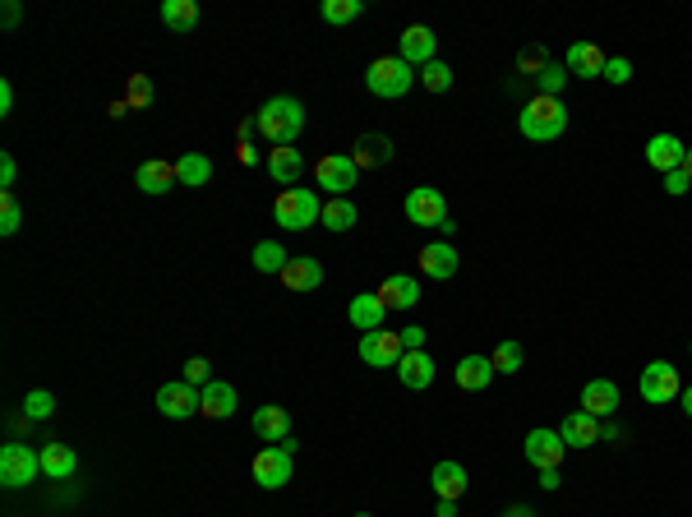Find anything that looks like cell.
I'll use <instances>...</instances> for the list:
<instances>
[{
  "instance_id": "cell-5",
  "label": "cell",
  "mask_w": 692,
  "mask_h": 517,
  "mask_svg": "<svg viewBox=\"0 0 692 517\" xmlns=\"http://www.w3.org/2000/svg\"><path fill=\"white\" fill-rule=\"evenodd\" d=\"M157 411L167 421H190V416H203V388L185 384V379H171V384L157 388Z\"/></svg>"
},
{
  "instance_id": "cell-18",
  "label": "cell",
  "mask_w": 692,
  "mask_h": 517,
  "mask_svg": "<svg viewBox=\"0 0 692 517\" xmlns=\"http://www.w3.org/2000/svg\"><path fill=\"white\" fill-rule=\"evenodd\" d=\"M605 51L596 47V42H573L568 47V61H563V70L577 74V79H605Z\"/></svg>"
},
{
  "instance_id": "cell-12",
  "label": "cell",
  "mask_w": 692,
  "mask_h": 517,
  "mask_svg": "<svg viewBox=\"0 0 692 517\" xmlns=\"http://www.w3.org/2000/svg\"><path fill=\"white\" fill-rule=\"evenodd\" d=\"M397 56H402L411 70H420V65L439 61V37H434V28L425 24H411L402 37H397Z\"/></svg>"
},
{
  "instance_id": "cell-55",
  "label": "cell",
  "mask_w": 692,
  "mask_h": 517,
  "mask_svg": "<svg viewBox=\"0 0 692 517\" xmlns=\"http://www.w3.org/2000/svg\"><path fill=\"white\" fill-rule=\"evenodd\" d=\"M679 402H683V416H688V421H692V384L679 393Z\"/></svg>"
},
{
  "instance_id": "cell-17",
  "label": "cell",
  "mask_w": 692,
  "mask_h": 517,
  "mask_svg": "<svg viewBox=\"0 0 692 517\" xmlns=\"http://www.w3.org/2000/svg\"><path fill=\"white\" fill-rule=\"evenodd\" d=\"M134 185H139L144 194H167L171 185H180L176 162H167V157H148V162H139V171H134Z\"/></svg>"
},
{
  "instance_id": "cell-3",
  "label": "cell",
  "mask_w": 692,
  "mask_h": 517,
  "mask_svg": "<svg viewBox=\"0 0 692 517\" xmlns=\"http://www.w3.org/2000/svg\"><path fill=\"white\" fill-rule=\"evenodd\" d=\"M319 217H323V199L314 190H305V185H291V190L277 194V204H273V222H277V227L305 231V227H314Z\"/></svg>"
},
{
  "instance_id": "cell-38",
  "label": "cell",
  "mask_w": 692,
  "mask_h": 517,
  "mask_svg": "<svg viewBox=\"0 0 692 517\" xmlns=\"http://www.w3.org/2000/svg\"><path fill=\"white\" fill-rule=\"evenodd\" d=\"M19 222H24V208H19L14 190H0V236H14Z\"/></svg>"
},
{
  "instance_id": "cell-29",
  "label": "cell",
  "mask_w": 692,
  "mask_h": 517,
  "mask_svg": "<svg viewBox=\"0 0 692 517\" xmlns=\"http://www.w3.org/2000/svg\"><path fill=\"white\" fill-rule=\"evenodd\" d=\"M300 171H305V157H300V148H273L268 153V176H273L277 185H296L300 181Z\"/></svg>"
},
{
  "instance_id": "cell-53",
  "label": "cell",
  "mask_w": 692,
  "mask_h": 517,
  "mask_svg": "<svg viewBox=\"0 0 692 517\" xmlns=\"http://www.w3.org/2000/svg\"><path fill=\"white\" fill-rule=\"evenodd\" d=\"M600 439H614V444H619V439H623V430H619V425H614V421H605V425H600Z\"/></svg>"
},
{
  "instance_id": "cell-43",
  "label": "cell",
  "mask_w": 692,
  "mask_h": 517,
  "mask_svg": "<svg viewBox=\"0 0 692 517\" xmlns=\"http://www.w3.org/2000/svg\"><path fill=\"white\" fill-rule=\"evenodd\" d=\"M605 79H609V84H628V79H633V61L609 56V61H605Z\"/></svg>"
},
{
  "instance_id": "cell-42",
  "label": "cell",
  "mask_w": 692,
  "mask_h": 517,
  "mask_svg": "<svg viewBox=\"0 0 692 517\" xmlns=\"http://www.w3.org/2000/svg\"><path fill=\"white\" fill-rule=\"evenodd\" d=\"M185 384H194V388H208V384H213V365L203 361V356H194V361L185 365Z\"/></svg>"
},
{
  "instance_id": "cell-51",
  "label": "cell",
  "mask_w": 692,
  "mask_h": 517,
  "mask_svg": "<svg viewBox=\"0 0 692 517\" xmlns=\"http://www.w3.org/2000/svg\"><path fill=\"white\" fill-rule=\"evenodd\" d=\"M540 485H545V490H559V485H563L559 467H549V471H540Z\"/></svg>"
},
{
  "instance_id": "cell-47",
  "label": "cell",
  "mask_w": 692,
  "mask_h": 517,
  "mask_svg": "<svg viewBox=\"0 0 692 517\" xmlns=\"http://www.w3.org/2000/svg\"><path fill=\"white\" fill-rule=\"evenodd\" d=\"M402 342H406V351H425V328H402Z\"/></svg>"
},
{
  "instance_id": "cell-16",
  "label": "cell",
  "mask_w": 692,
  "mask_h": 517,
  "mask_svg": "<svg viewBox=\"0 0 692 517\" xmlns=\"http://www.w3.org/2000/svg\"><path fill=\"white\" fill-rule=\"evenodd\" d=\"M346 319H351L360 333H379L383 319H388V305H383L379 291H360L356 301L346 305Z\"/></svg>"
},
{
  "instance_id": "cell-22",
  "label": "cell",
  "mask_w": 692,
  "mask_h": 517,
  "mask_svg": "<svg viewBox=\"0 0 692 517\" xmlns=\"http://www.w3.org/2000/svg\"><path fill=\"white\" fill-rule=\"evenodd\" d=\"M623 407L619 397V384H609V379H591V384L582 388V411H591L596 421H605V416H614V411Z\"/></svg>"
},
{
  "instance_id": "cell-24",
  "label": "cell",
  "mask_w": 692,
  "mask_h": 517,
  "mask_svg": "<svg viewBox=\"0 0 692 517\" xmlns=\"http://www.w3.org/2000/svg\"><path fill=\"white\" fill-rule=\"evenodd\" d=\"M430 485H434V499H462L471 481H466V467H462V462H434Z\"/></svg>"
},
{
  "instance_id": "cell-4",
  "label": "cell",
  "mask_w": 692,
  "mask_h": 517,
  "mask_svg": "<svg viewBox=\"0 0 692 517\" xmlns=\"http://www.w3.org/2000/svg\"><path fill=\"white\" fill-rule=\"evenodd\" d=\"M416 84V70L402 61V56H379V61L365 70V88L374 97H406Z\"/></svg>"
},
{
  "instance_id": "cell-46",
  "label": "cell",
  "mask_w": 692,
  "mask_h": 517,
  "mask_svg": "<svg viewBox=\"0 0 692 517\" xmlns=\"http://www.w3.org/2000/svg\"><path fill=\"white\" fill-rule=\"evenodd\" d=\"M688 185H692V181H688V171H683V167L665 176V190H669V194H688Z\"/></svg>"
},
{
  "instance_id": "cell-1",
  "label": "cell",
  "mask_w": 692,
  "mask_h": 517,
  "mask_svg": "<svg viewBox=\"0 0 692 517\" xmlns=\"http://www.w3.org/2000/svg\"><path fill=\"white\" fill-rule=\"evenodd\" d=\"M254 130L268 139L273 148H291L305 130V107H300L296 97H268L254 116Z\"/></svg>"
},
{
  "instance_id": "cell-49",
  "label": "cell",
  "mask_w": 692,
  "mask_h": 517,
  "mask_svg": "<svg viewBox=\"0 0 692 517\" xmlns=\"http://www.w3.org/2000/svg\"><path fill=\"white\" fill-rule=\"evenodd\" d=\"M0 24H5V28L19 24V0H5V10H0Z\"/></svg>"
},
{
  "instance_id": "cell-14",
  "label": "cell",
  "mask_w": 692,
  "mask_h": 517,
  "mask_svg": "<svg viewBox=\"0 0 692 517\" xmlns=\"http://www.w3.org/2000/svg\"><path fill=\"white\" fill-rule=\"evenodd\" d=\"M683 153H688V144H683L679 134H651V139H646V162H651L660 176L679 171L683 167Z\"/></svg>"
},
{
  "instance_id": "cell-30",
  "label": "cell",
  "mask_w": 692,
  "mask_h": 517,
  "mask_svg": "<svg viewBox=\"0 0 692 517\" xmlns=\"http://www.w3.org/2000/svg\"><path fill=\"white\" fill-rule=\"evenodd\" d=\"M203 416H208V421H227V416H236V388L222 384V379H213V384L203 388Z\"/></svg>"
},
{
  "instance_id": "cell-21",
  "label": "cell",
  "mask_w": 692,
  "mask_h": 517,
  "mask_svg": "<svg viewBox=\"0 0 692 517\" xmlns=\"http://www.w3.org/2000/svg\"><path fill=\"white\" fill-rule=\"evenodd\" d=\"M559 439L568 448H591V444H600V421L591 416V411H582L577 407L573 416H563V425H559Z\"/></svg>"
},
{
  "instance_id": "cell-19",
  "label": "cell",
  "mask_w": 692,
  "mask_h": 517,
  "mask_svg": "<svg viewBox=\"0 0 692 517\" xmlns=\"http://www.w3.org/2000/svg\"><path fill=\"white\" fill-rule=\"evenodd\" d=\"M287 291H319L323 287V264L314 254H291V264L282 268Z\"/></svg>"
},
{
  "instance_id": "cell-20",
  "label": "cell",
  "mask_w": 692,
  "mask_h": 517,
  "mask_svg": "<svg viewBox=\"0 0 692 517\" xmlns=\"http://www.w3.org/2000/svg\"><path fill=\"white\" fill-rule=\"evenodd\" d=\"M250 425H254V434H259L263 444H287V439H291V416H287V407H254Z\"/></svg>"
},
{
  "instance_id": "cell-36",
  "label": "cell",
  "mask_w": 692,
  "mask_h": 517,
  "mask_svg": "<svg viewBox=\"0 0 692 517\" xmlns=\"http://www.w3.org/2000/svg\"><path fill=\"white\" fill-rule=\"evenodd\" d=\"M319 14H323V24H351V19L365 14V0H323Z\"/></svg>"
},
{
  "instance_id": "cell-11",
  "label": "cell",
  "mask_w": 692,
  "mask_h": 517,
  "mask_svg": "<svg viewBox=\"0 0 692 517\" xmlns=\"http://www.w3.org/2000/svg\"><path fill=\"white\" fill-rule=\"evenodd\" d=\"M406 222H416V227H443L448 222V199L434 185H416V190L406 194Z\"/></svg>"
},
{
  "instance_id": "cell-27",
  "label": "cell",
  "mask_w": 692,
  "mask_h": 517,
  "mask_svg": "<svg viewBox=\"0 0 692 517\" xmlns=\"http://www.w3.org/2000/svg\"><path fill=\"white\" fill-rule=\"evenodd\" d=\"M74 467H79V457H74L70 444H60V439L42 444V476H51V481H70Z\"/></svg>"
},
{
  "instance_id": "cell-37",
  "label": "cell",
  "mask_w": 692,
  "mask_h": 517,
  "mask_svg": "<svg viewBox=\"0 0 692 517\" xmlns=\"http://www.w3.org/2000/svg\"><path fill=\"white\" fill-rule=\"evenodd\" d=\"M490 361H494V374H517L526 361V351H522V342H499Z\"/></svg>"
},
{
  "instance_id": "cell-13",
  "label": "cell",
  "mask_w": 692,
  "mask_h": 517,
  "mask_svg": "<svg viewBox=\"0 0 692 517\" xmlns=\"http://www.w3.org/2000/svg\"><path fill=\"white\" fill-rule=\"evenodd\" d=\"M522 453H526V462H531L536 471H549V467H559V462H563L568 444L559 439V430H545V425H540V430H531L522 439Z\"/></svg>"
},
{
  "instance_id": "cell-23",
  "label": "cell",
  "mask_w": 692,
  "mask_h": 517,
  "mask_svg": "<svg viewBox=\"0 0 692 517\" xmlns=\"http://www.w3.org/2000/svg\"><path fill=\"white\" fill-rule=\"evenodd\" d=\"M397 379H402L411 393L430 388L434 384V356H430V351H406L402 361H397Z\"/></svg>"
},
{
  "instance_id": "cell-34",
  "label": "cell",
  "mask_w": 692,
  "mask_h": 517,
  "mask_svg": "<svg viewBox=\"0 0 692 517\" xmlns=\"http://www.w3.org/2000/svg\"><path fill=\"white\" fill-rule=\"evenodd\" d=\"M291 264V254L282 250V245L277 241H259L254 245V268H259V273H277L282 277V268Z\"/></svg>"
},
{
  "instance_id": "cell-44",
  "label": "cell",
  "mask_w": 692,
  "mask_h": 517,
  "mask_svg": "<svg viewBox=\"0 0 692 517\" xmlns=\"http://www.w3.org/2000/svg\"><path fill=\"white\" fill-rule=\"evenodd\" d=\"M517 65H522V70H531V74H540V70L549 65V56H545L540 47H526V51H522V61H517Z\"/></svg>"
},
{
  "instance_id": "cell-25",
  "label": "cell",
  "mask_w": 692,
  "mask_h": 517,
  "mask_svg": "<svg viewBox=\"0 0 692 517\" xmlns=\"http://www.w3.org/2000/svg\"><path fill=\"white\" fill-rule=\"evenodd\" d=\"M453 379H457V388H466V393H480V388H490V379H494V361L490 356H462Z\"/></svg>"
},
{
  "instance_id": "cell-28",
  "label": "cell",
  "mask_w": 692,
  "mask_h": 517,
  "mask_svg": "<svg viewBox=\"0 0 692 517\" xmlns=\"http://www.w3.org/2000/svg\"><path fill=\"white\" fill-rule=\"evenodd\" d=\"M351 162H356L360 171L365 167H388V162H393V139H388V134H360Z\"/></svg>"
},
{
  "instance_id": "cell-33",
  "label": "cell",
  "mask_w": 692,
  "mask_h": 517,
  "mask_svg": "<svg viewBox=\"0 0 692 517\" xmlns=\"http://www.w3.org/2000/svg\"><path fill=\"white\" fill-rule=\"evenodd\" d=\"M162 24H167L171 33H190V28L199 24V5H194V0H162Z\"/></svg>"
},
{
  "instance_id": "cell-45",
  "label": "cell",
  "mask_w": 692,
  "mask_h": 517,
  "mask_svg": "<svg viewBox=\"0 0 692 517\" xmlns=\"http://www.w3.org/2000/svg\"><path fill=\"white\" fill-rule=\"evenodd\" d=\"M14 176H19V167H14V157H10V153H0V190H10Z\"/></svg>"
},
{
  "instance_id": "cell-39",
  "label": "cell",
  "mask_w": 692,
  "mask_h": 517,
  "mask_svg": "<svg viewBox=\"0 0 692 517\" xmlns=\"http://www.w3.org/2000/svg\"><path fill=\"white\" fill-rule=\"evenodd\" d=\"M568 79H573V74L563 70V65H554V61H549L545 70L536 74V84H540V93H545V97H559L563 88H568Z\"/></svg>"
},
{
  "instance_id": "cell-57",
  "label": "cell",
  "mask_w": 692,
  "mask_h": 517,
  "mask_svg": "<svg viewBox=\"0 0 692 517\" xmlns=\"http://www.w3.org/2000/svg\"><path fill=\"white\" fill-rule=\"evenodd\" d=\"M356 517H370V513H356Z\"/></svg>"
},
{
  "instance_id": "cell-2",
  "label": "cell",
  "mask_w": 692,
  "mask_h": 517,
  "mask_svg": "<svg viewBox=\"0 0 692 517\" xmlns=\"http://www.w3.org/2000/svg\"><path fill=\"white\" fill-rule=\"evenodd\" d=\"M568 130V107H563L559 97H531L522 111V134L531 144H549V139H559Z\"/></svg>"
},
{
  "instance_id": "cell-52",
  "label": "cell",
  "mask_w": 692,
  "mask_h": 517,
  "mask_svg": "<svg viewBox=\"0 0 692 517\" xmlns=\"http://www.w3.org/2000/svg\"><path fill=\"white\" fill-rule=\"evenodd\" d=\"M503 517H536V508L531 504H508L503 508Z\"/></svg>"
},
{
  "instance_id": "cell-8",
  "label": "cell",
  "mask_w": 692,
  "mask_h": 517,
  "mask_svg": "<svg viewBox=\"0 0 692 517\" xmlns=\"http://www.w3.org/2000/svg\"><path fill=\"white\" fill-rule=\"evenodd\" d=\"M402 356H406L402 333H388V328H379V333H360V361L374 365V370H397Z\"/></svg>"
},
{
  "instance_id": "cell-15",
  "label": "cell",
  "mask_w": 692,
  "mask_h": 517,
  "mask_svg": "<svg viewBox=\"0 0 692 517\" xmlns=\"http://www.w3.org/2000/svg\"><path fill=\"white\" fill-rule=\"evenodd\" d=\"M416 264H420V273L425 277H434V282H448V277H457V250L448 241H434V245H425V250L416 254Z\"/></svg>"
},
{
  "instance_id": "cell-9",
  "label": "cell",
  "mask_w": 692,
  "mask_h": 517,
  "mask_svg": "<svg viewBox=\"0 0 692 517\" xmlns=\"http://www.w3.org/2000/svg\"><path fill=\"white\" fill-rule=\"evenodd\" d=\"M250 471H254V481H259L263 490H282V485L296 476V467H291V453L282 444L259 448V453H254V462H250Z\"/></svg>"
},
{
  "instance_id": "cell-31",
  "label": "cell",
  "mask_w": 692,
  "mask_h": 517,
  "mask_svg": "<svg viewBox=\"0 0 692 517\" xmlns=\"http://www.w3.org/2000/svg\"><path fill=\"white\" fill-rule=\"evenodd\" d=\"M176 176H180V185L199 190V185L213 181V162H208L203 153H185V157H176Z\"/></svg>"
},
{
  "instance_id": "cell-32",
  "label": "cell",
  "mask_w": 692,
  "mask_h": 517,
  "mask_svg": "<svg viewBox=\"0 0 692 517\" xmlns=\"http://www.w3.org/2000/svg\"><path fill=\"white\" fill-rule=\"evenodd\" d=\"M328 231H351L360 222V208L351 199H323V217H319Z\"/></svg>"
},
{
  "instance_id": "cell-56",
  "label": "cell",
  "mask_w": 692,
  "mask_h": 517,
  "mask_svg": "<svg viewBox=\"0 0 692 517\" xmlns=\"http://www.w3.org/2000/svg\"><path fill=\"white\" fill-rule=\"evenodd\" d=\"M683 171H688V181H692V148L683 153Z\"/></svg>"
},
{
  "instance_id": "cell-6",
  "label": "cell",
  "mask_w": 692,
  "mask_h": 517,
  "mask_svg": "<svg viewBox=\"0 0 692 517\" xmlns=\"http://www.w3.org/2000/svg\"><path fill=\"white\" fill-rule=\"evenodd\" d=\"M37 471H42V453H33L28 444L0 448V485H5V490H24Z\"/></svg>"
},
{
  "instance_id": "cell-40",
  "label": "cell",
  "mask_w": 692,
  "mask_h": 517,
  "mask_svg": "<svg viewBox=\"0 0 692 517\" xmlns=\"http://www.w3.org/2000/svg\"><path fill=\"white\" fill-rule=\"evenodd\" d=\"M51 411H56V397H51L47 388H33V393L24 397V416H28V421H47Z\"/></svg>"
},
{
  "instance_id": "cell-10",
  "label": "cell",
  "mask_w": 692,
  "mask_h": 517,
  "mask_svg": "<svg viewBox=\"0 0 692 517\" xmlns=\"http://www.w3.org/2000/svg\"><path fill=\"white\" fill-rule=\"evenodd\" d=\"M637 393L660 407V402H674V397L683 393V379H679V370H674L669 361H651L642 370V379H637Z\"/></svg>"
},
{
  "instance_id": "cell-7",
  "label": "cell",
  "mask_w": 692,
  "mask_h": 517,
  "mask_svg": "<svg viewBox=\"0 0 692 517\" xmlns=\"http://www.w3.org/2000/svg\"><path fill=\"white\" fill-rule=\"evenodd\" d=\"M314 181L323 185V190L333 194V199H346V194L360 185V167L351 162V153H328L319 157V167H314Z\"/></svg>"
},
{
  "instance_id": "cell-54",
  "label": "cell",
  "mask_w": 692,
  "mask_h": 517,
  "mask_svg": "<svg viewBox=\"0 0 692 517\" xmlns=\"http://www.w3.org/2000/svg\"><path fill=\"white\" fill-rule=\"evenodd\" d=\"M439 517H457V499H439Z\"/></svg>"
},
{
  "instance_id": "cell-50",
  "label": "cell",
  "mask_w": 692,
  "mask_h": 517,
  "mask_svg": "<svg viewBox=\"0 0 692 517\" xmlns=\"http://www.w3.org/2000/svg\"><path fill=\"white\" fill-rule=\"evenodd\" d=\"M236 162H240V167H254V162H259V148L240 144V148H236Z\"/></svg>"
},
{
  "instance_id": "cell-35",
  "label": "cell",
  "mask_w": 692,
  "mask_h": 517,
  "mask_svg": "<svg viewBox=\"0 0 692 517\" xmlns=\"http://www.w3.org/2000/svg\"><path fill=\"white\" fill-rule=\"evenodd\" d=\"M416 84L425 88V93H448L453 88V70L443 61H430V65H420L416 70Z\"/></svg>"
},
{
  "instance_id": "cell-48",
  "label": "cell",
  "mask_w": 692,
  "mask_h": 517,
  "mask_svg": "<svg viewBox=\"0 0 692 517\" xmlns=\"http://www.w3.org/2000/svg\"><path fill=\"white\" fill-rule=\"evenodd\" d=\"M14 111V88H10V79H0V116H10Z\"/></svg>"
},
{
  "instance_id": "cell-26",
  "label": "cell",
  "mask_w": 692,
  "mask_h": 517,
  "mask_svg": "<svg viewBox=\"0 0 692 517\" xmlns=\"http://www.w3.org/2000/svg\"><path fill=\"white\" fill-rule=\"evenodd\" d=\"M379 296H383V305H388V310H416L420 282H416V277H406V273H393V277H388V282L379 287Z\"/></svg>"
},
{
  "instance_id": "cell-41",
  "label": "cell",
  "mask_w": 692,
  "mask_h": 517,
  "mask_svg": "<svg viewBox=\"0 0 692 517\" xmlns=\"http://www.w3.org/2000/svg\"><path fill=\"white\" fill-rule=\"evenodd\" d=\"M125 102H130V107H139V111H144L148 102H153V79H148V74H130V88H125Z\"/></svg>"
}]
</instances>
